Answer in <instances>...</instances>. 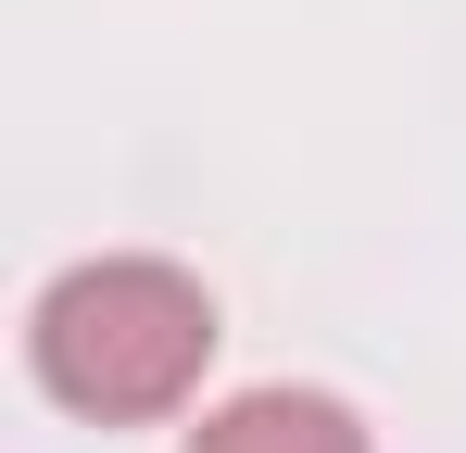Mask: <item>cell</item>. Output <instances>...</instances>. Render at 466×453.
Instances as JSON below:
<instances>
[{"instance_id": "1", "label": "cell", "mask_w": 466, "mask_h": 453, "mask_svg": "<svg viewBox=\"0 0 466 453\" xmlns=\"http://www.w3.org/2000/svg\"><path fill=\"white\" fill-rule=\"evenodd\" d=\"M38 390L76 403L101 428H139V416H177L202 366H215V290L164 252H101V265H64L38 290Z\"/></svg>"}, {"instance_id": "2", "label": "cell", "mask_w": 466, "mask_h": 453, "mask_svg": "<svg viewBox=\"0 0 466 453\" xmlns=\"http://www.w3.org/2000/svg\"><path fill=\"white\" fill-rule=\"evenodd\" d=\"M189 453H366V428L328 390H239L189 428Z\"/></svg>"}]
</instances>
